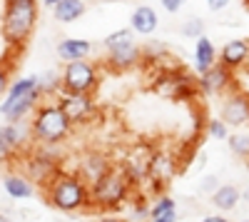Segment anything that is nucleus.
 I'll return each mask as SVG.
<instances>
[{"instance_id":"nucleus-3","label":"nucleus","mask_w":249,"mask_h":222,"mask_svg":"<svg viewBox=\"0 0 249 222\" xmlns=\"http://www.w3.org/2000/svg\"><path fill=\"white\" fill-rule=\"evenodd\" d=\"M30 140L37 145H60L72 132V123L57 103H37L30 117Z\"/></svg>"},{"instance_id":"nucleus-5","label":"nucleus","mask_w":249,"mask_h":222,"mask_svg":"<svg viewBox=\"0 0 249 222\" xmlns=\"http://www.w3.org/2000/svg\"><path fill=\"white\" fill-rule=\"evenodd\" d=\"M130 195H132V185L122 177L120 170H110L105 172L100 180L90 185V200H88V210H102V212H110V210H122L124 203H130Z\"/></svg>"},{"instance_id":"nucleus-18","label":"nucleus","mask_w":249,"mask_h":222,"mask_svg":"<svg viewBox=\"0 0 249 222\" xmlns=\"http://www.w3.org/2000/svg\"><path fill=\"white\" fill-rule=\"evenodd\" d=\"M130 28L132 33L137 35H152L157 28H160V15L155 8L150 5H137L132 10V18H130Z\"/></svg>"},{"instance_id":"nucleus-9","label":"nucleus","mask_w":249,"mask_h":222,"mask_svg":"<svg viewBox=\"0 0 249 222\" xmlns=\"http://www.w3.org/2000/svg\"><path fill=\"white\" fill-rule=\"evenodd\" d=\"M57 105L62 108V112L68 115V120L72 125H85L97 115L95 97L85 95V92H60L57 95Z\"/></svg>"},{"instance_id":"nucleus-24","label":"nucleus","mask_w":249,"mask_h":222,"mask_svg":"<svg viewBox=\"0 0 249 222\" xmlns=\"http://www.w3.org/2000/svg\"><path fill=\"white\" fill-rule=\"evenodd\" d=\"M170 57V45L160 43V40H150L147 45H142V63H162V60Z\"/></svg>"},{"instance_id":"nucleus-11","label":"nucleus","mask_w":249,"mask_h":222,"mask_svg":"<svg viewBox=\"0 0 249 222\" xmlns=\"http://www.w3.org/2000/svg\"><path fill=\"white\" fill-rule=\"evenodd\" d=\"M147 180L144 183H152V190L155 192H162V187L172 183V177L177 175V160L170 155V152H152L147 157Z\"/></svg>"},{"instance_id":"nucleus-16","label":"nucleus","mask_w":249,"mask_h":222,"mask_svg":"<svg viewBox=\"0 0 249 222\" xmlns=\"http://www.w3.org/2000/svg\"><path fill=\"white\" fill-rule=\"evenodd\" d=\"M247 60H249V40H242V37L227 40L222 45V50H217V63L230 68L232 73L239 70Z\"/></svg>"},{"instance_id":"nucleus-17","label":"nucleus","mask_w":249,"mask_h":222,"mask_svg":"<svg viewBox=\"0 0 249 222\" xmlns=\"http://www.w3.org/2000/svg\"><path fill=\"white\" fill-rule=\"evenodd\" d=\"M95 45L90 43V40H82V37H62L55 53L57 57L62 60V63H75V60H88L92 55Z\"/></svg>"},{"instance_id":"nucleus-35","label":"nucleus","mask_w":249,"mask_h":222,"mask_svg":"<svg viewBox=\"0 0 249 222\" xmlns=\"http://www.w3.org/2000/svg\"><path fill=\"white\" fill-rule=\"evenodd\" d=\"M199 222H230V220H227L224 215H204Z\"/></svg>"},{"instance_id":"nucleus-38","label":"nucleus","mask_w":249,"mask_h":222,"mask_svg":"<svg viewBox=\"0 0 249 222\" xmlns=\"http://www.w3.org/2000/svg\"><path fill=\"white\" fill-rule=\"evenodd\" d=\"M242 200H247V203H249V190H244V192H242Z\"/></svg>"},{"instance_id":"nucleus-37","label":"nucleus","mask_w":249,"mask_h":222,"mask_svg":"<svg viewBox=\"0 0 249 222\" xmlns=\"http://www.w3.org/2000/svg\"><path fill=\"white\" fill-rule=\"evenodd\" d=\"M43 3H45V5H48V8H55V5H57V3H62V0H43Z\"/></svg>"},{"instance_id":"nucleus-1","label":"nucleus","mask_w":249,"mask_h":222,"mask_svg":"<svg viewBox=\"0 0 249 222\" xmlns=\"http://www.w3.org/2000/svg\"><path fill=\"white\" fill-rule=\"evenodd\" d=\"M45 200H48V205L55 207L57 212L72 215V212H80V210H88L90 185L77 172L60 170L45 185Z\"/></svg>"},{"instance_id":"nucleus-23","label":"nucleus","mask_w":249,"mask_h":222,"mask_svg":"<svg viewBox=\"0 0 249 222\" xmlns=\"http://www.w3.org/2000/svg\"><path fill=\"white\" fill-rule=\"evenodd\" d=\"M35 83H37V90L43 97H55L62 92V77L55 70H45V73L35 75Z\"/></svg>"},{"instance_id":"nucleus-21","label":"nucleus","mask_w":249,"mask_h":222,"mask_svg":"<svg viewBox=\"0 0 249 222\" xmlns=\"http://www.w3.org/2000/svg\"><path fill=\"white\" fill-rule=\"evenodd\" d=\"M88 13V5L85 0H62V3H57L53 8V18L57 20V23H75V20H80L82 15Z\"/></svg>"},{"instance_id":"nucleus-4","label":"nucleus","mask_w":249,"mask_h":222,"mask_svg":"<svg viewBox=\"0 0 249 222\" xmlns=\"http://www.w3.org/2000/svg\"><path fill=\"white\" fill-rule=\"evenodd\" d=\"M37 103H43V95L37 90L35 75L18 77L10 83L5 100L0 105V115L5 117V123H23V120L37 108Z\"/></svg>"},{"instance_id":"nucleus-34","label":"nucleus","mask_w":249,"mask_h":222,"mask_svg":"<svg viewBox=\"0 0 249 222\" xmlns=\"http://www.w3.org/2000/svg\"><path fill=\"white\" fill-rule=\"evenodd\" d=\"M177 220H179V212H170V215H162V217H155L147 222H177Z\"/></svg>"},{"instance_id":"nucleus-27","label":"nucleus","mask_w":249,"mask_h":222,"mask_svg":"<svg viewBox=\"0 0 249 222\" xmlns=\"http://www.w3.org/2000/svg\"><path fill=\"white\" fill-rule=\"evenodd\" d=\"M130 40H135V33H132V28H120V30L110 33L105 40H102V45H105V50H110V48H115V45L130 43Z\"/></svg>"},{"instance_id":"nucleus-39","label":"nucleus","mask_w":249,"mask_h":222,"mask_svg":"<svg viewBox=\"0 0 249 222\" xmlns=\"http://www.w3.org/2000/svg\"><path fill=\"white\" fill-rule=\"evenodd\" d=\"M244 167H247V175H249V157L244 160Z\"/></svg>"},{"instance_id":"nucleus-2","label":"nucleus","mask_w":249,"mask_h":222,"mask_svg":"<svg viewBox=\"0 0 249 222\" xmlns=\"http://www.w3.org/2000/svg\"><path fill=\"white\" fill-rule=\"evenodd\" d=\"M40 5L37 0H5L3 10V37L10 45V50L20 53L28 40L33 37L35 23H37Z\"/></svg>"},{"instance_id":"nucleus-10","label":"nucleus","mask_w":249,"mask_h":222,"mask_svg":"<svg viewBox=\"0 0 249 222\" xmlns=\"http://www.w3.org/2000/svg\"><path fill=\"white\" fill-rule=\"evenodd\" d=\"M234 88H237L234 85V73L230 68L219 65V63H214L212 68H207L197 77V90H199V95H207V97L227 95V92L234 90Z\"/></svg>"},{"instance_id":"nucleus-15","label":"nucleus","mask_w":249,"mask_h":222,"mask_svg":"<svg viewBox=\"0 0 249 222\" xmlns=\"http://www.w3.org/2000/svg\"><path fill=\"white\" fill-rule=\"evenodd\" d=\"M112 165H110V157L105 152H100V150H90L82 155L80 160V167H77V175L85 180L88 185H92L95 180H100L105 172H110Z\"/></svg>"},{"instance_id":"nucleus-28","label":"nucleus","mask_w":249,"mask_h":222,"mask_svg":"<svg viewBox=\"0 0 249 222\" xmlns=\"http://www.w3.org/2000/svg\"><path fill=\"white\" fill-rule=\"evenodd\" d=\"M179 33L184 37H199V35H204V20L202 18H187L182 23V28H179Z\"/></svg>"},{"instance_id":"nucleus-22","label":"nucleus","mask_w":249,"mask_h":222,"mask_svg":"<svg viewBox=\"0 0 249 222\" xmlns=\"http://www.w3.org/2000/svg\"><path fill=\"white\" fill-rule=\"evenodd\" d=\"M3 187H5V192L13 200H30L35 195V185L30 183L25 175H18V172H13V175H8L3 180Z\"/></svg>"},{"instance_id":"nucleus-31","label":"nucleus","mask_w":249,"mask_h":222,"mask_svg":"<svg viewBox=\"0 0 249 222\" xmlns=\"http://www.w3.org/2000/svg\"><path fill=\"white\" fill-rule=\"evenodd\" d=\"M160 3H162V8L167 10L170 15H175V13H179L184 8V0H160Z\"/></svg>"},{"instance_id":"nucleus-30","label":"nucleus","mask_w":249,"mask_h":222,"mask_svg":"<svg viewBox=\"0 0 249 222\" xmlns=\"http://www.w3.org/2000/svg\"><path fill=\"white\" fill-rule=\"evenodd\" d=\"M10 65L5 63V60H0V95H5L8 88H10Z\"/></svg>"},{"instance_id":"nucleus-14","label":"nucleus","mask_w":249,"mask_h":222,"mask_svg":"<svg viewBox=\"0 0 249 222\" xmlns=\"http://www.w3.org/2000/svg\"><path fill=\"white\" fill-rule=\"evenodd\" d=\"M142 63V48L130 40V43H122L115 45L110 50H105V65L115 73H124V70H132Z\"/></svg>"},{"instance_id":"nucleus-36","label":"nucleus","mask_w":249,"mask_h":222,"mask_svg":"<svg viewBox=\"0 0 249 222\" xmlns=\"http://www.w3.org/2000/svg\"><path fill=\"white\" fill-rule=\"evenodd\" d=\"M97 222H124V220H120V217H115V215H105V217H100Z\"/></svg>"},{"instance_id":"nucleus-29","label":"nucleus","mask_w":249,"mask_h":222,"mask_svg":"<svg viewBox=\"0 0 249 222\" xmlns=\"http://www.w3.org/2000/svg\"><path fill=\"white\" fill-rule=\"evenodd\" d=\"M147 215H150V205L147 203H144V200L142 197H137L135 200V205H132V220H147Z\"/></svg>"},{"instance_id":"nucleus-19","label":"nucleus","mask_w":249,"mask_h":222,"mask_svg":"<svg viewBox=\"0 0 249 222\" xmlns=\"http://www.w3.org/2000/svg\"><path fill=\"white\" fill-rule=\"evenodd\" d=\"M239 203H242V190L232 183H219L212 192V205L219 212H232V210H237Z\"/></svg>"},{"instance_id":"nucleus-20","label":"nucleus","mask_w":249,"mask_h":222,"mask_svg":"<svg viewBox=\"0 0 249 222\" xmlns=\"http://www.w3.org/2000/svg\"><path fill=\"white\" fill-rule=\"evenodd\" d=\"M217 63V48L214 43L207 35L197 37V45H195V68L197 73H204L207 68H212Z\"/></svg>"},{"instance_id":"nucleus-6","label":"nucleus","mask_w":249,"mask_h":222,"mask_svg":"<svg viewBox=\"0 0 249 222\" xmlns=\"http://www.w3.org/2000/svg\"><path fill=\"white\" fill-rule=\"evenodd\" d=\"M152 90L162 97L177 100V103H192L199 95L197 90V80L192 75H187L179 68H164L160 77L152 80Z\"/></svg>"},{"instance_id":"nucleus-8","label":"nucleus","mask_w":249,"mask_h":222,"mask_svg":"<svg viewBox=\"0 0 249 222\" xmlns=\"http://www.w3.org/2000/svg\"><path fill=\"white\" fill-rule=\"evenodd\" d=\"M62 77V92H85L95 95L100 88V65L88 60H75V63H65L60 73Z\"/></svg>"},{"instance_id":"nucleus-32","label":"nucleus","mask_w":249,"mask_h":222,"mask_svg":"<svg viewBox=\"0 0 249 222\" xmlns=\"http://www.w3.org/2000/svg\"><path fill=\"white\" fill-rule=\"evenodd\" d=\"M217 185H219V180H217L214 175H210V177H204V180H202V192H204V195H212Z\"/></svg>"},{"instance_id":"nucleus-40","label":"nucleus","mask_w":249,"mask_h":222,"mask_svg":"<svg viewBox=\"0 0 249 222\" xmlns=\"http://www.w3.org/2000/svg\"><path fill=\"white\" fill-rule=\"evenodd\" d=\"M239 222H249V220H239Z\"/></svg>"},{"instance_id":"nucleus-33","label":"nucleus","mask_w":249,"mask_h":222,"mask_svg":"<svg viewBox=\"0 0 249 222\" xmlns=\"http://www.w3.org/2000/svg\"><path fill=\"white\" fill-rule=\"evenodd\" d=\"M207 8L212 13H222L224 8H230V0H207Z\"/></svg>"},{"instance_id":"nucleus-13","label":"nucleus","mask_w":249,"mask_h":222,"mask_svg":"<svg viewBox=\"0 0 249 222\" xmlns=\"http://www.w3.org/2000/svg\"><path fill=\"white\" fill-rule=\"evenodd\" d=\"M30 140V130L23 123L0 125V163H10L15 152H20Z\"/></svg>"},{"instance_id":"nucleus-25","label":"nucleus","mask_w":249,"mask_h":222,"mask_svg":"<svg viewBox=\"0 0 249 222\" xmlns=\"http://www.w3.org/2000/svg\"><path fill=\"white\" fill-rule=\"evenodd\" d=\"M227 145H230V152L239 160L249 157V132H232L227 135Z\"/></svg>"},{"instance_id":"nucleus-7","label":"nucleus","mask_w":249,"mask_h":222,"mask_svg":"<svg viewBox=\"0 0 249 222\" xmlns=\"http://www.w3.org/2000/svg\"><path fill=\"white\" fill-rule=\"evenodd\" d=\"M60 163H62V152L60 145H40L37 150H33L25 160V177L33 185H48L50 180L60 172Z\"/></svg>"},{"instance_id":"nucleus-12","label":"nucleus","mask_w":249,"mask_h":222,"mask_svg":"<svg viewBox=\"0 0 249 222\" xmlns=\"http://www.w3.org/2000/svg\"><path fill=\"white\" fill-rule=\"evenodd\" d=\"M219 117L230 128H242L249 125V95L242 90H230L222 100Z\"/></svg>"},{"instance_id":"nucleus-26","label":"nucleus","mask_w":249,"mask_h":222,"mask_svg":"<svg viewBox=\"0 0 249 222\" xmlns=\"http://www.w3.org/2000/svg\"><path fill=\"white\" fill-rule=\"evenodd\" d=\"M204 130H207V135L214 137V140H227V135H230V125H227L222 117H210L204 123Z\"/></svg>"}]
</instances>
